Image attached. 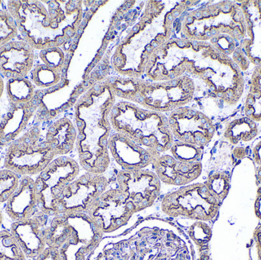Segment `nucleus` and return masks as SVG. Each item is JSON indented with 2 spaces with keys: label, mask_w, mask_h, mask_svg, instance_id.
I'll return each instance as SVG.
<instances>
[{
  "label": "nucleus",
  "mask_w": 261,
  "mask_h": 260,
  "mask_svg": "<svg viewBox=\"0 0 261 260\" xmlns=\"http://www.w3.org/2000/svg\"><path fill=\"white\" fill-rule=\"evenodd\" d=\"M76 131L67 119H59L50 125L46 134L45 141L56 155L67 154L73 150Z\"/></svg>",
  "instance_id": "2eb2a0df"
},
{
  "label": "nucleus",
  "mask_w": 261,
  "mask_h": 260,
  "mask_svg": "<svg viewBox=\"0 0 261 260\" xmlns=\"http://www.w3.org/2000/svg\"><path fill=\"white\" fill-rule=\"evenodd\" d=\"M153 163L160 181L167 186H187L195 181L202 172L199 162L180 161L170 156H159Z\"/></svg>",
  "instance_id": "f8f14e48"
},
{
  "label": "nucleus",
  "mask_w": 261,
  "mask_h": 260,
  "mask_svg": "<svg viewBox=\"0 0 261 260\" xmlns=\"http://www.w3.org/2000/svg\"><path fill=\"white\" fill-rule=\"evenodd\" d=\"M190 3H191V2H190V1L186 2V4H187V6H189V5H190Z\"/></svg>",
  "instance_id": "e2e57ef3"
},
{
  "label": "nucleus",
  "mask_w": 261,
  "mask_h": 260,
  "mask_svg": "<svg viewBox=\"0 0 261 260\" xmlns=\"http://www.w3.org/2000/svg\"><path fill=\"white\" fill-rule=\"evenodd\" d=\"M111 37H110V36H106V38H105V40L106 41H107H107H110V39H111Z\"/></svg>",
  "instance_id": "bf43d9fd"
},
{
  "label": "nucleus",
  "mask_w": 261,
  "mask_h": 260,
  "mask_svg": "<svg viewBox=\"0 0 261 260\" xmlns=\"http://www.w3.org/2000/svg\"><path fill=\"white\" fill-rule=\"evenodd\" d=\"M97 9L98 6L95 5V6H93V7L91 8V12H96V11L97 10Z\"/></svg>",
  "instance_id": "a18cd8bd"
},
{
  "label": "nucleus",
  "mask_w": 261,
  "mask_h": 260,
  "mask_svg": "<svg viewBox=\"0 0 261 260\" xmlns=\"http://www.w3.org/2000/svg\"><path fill=\"white\" fill-rule=\"evenodd\" d=\"M125 6H126L127 9H129L130 8V6H132V4H130V2H128V3H126V4H125Z\"/></svg>",
  "instance_id": "4d7b16f0"
},
{
  "label": "nucleus",
  "mask_w": 261,
  "mask_h": 260,
  "mask_svg": "<svg viewBox=\"0 0 261 260\" xmlns=\"http://www.w3.org/2000/svg\"><path fill=\"white\" fill-rule=\"evenodd\" d=\"M204 184L219 201L225 199V197L228 195V189H229V180L225 174H213L210 176Z\"/></svg>",
  "instance_id": "4be33fe9"
},
{
  "label": "nucleus",
  "mask_w": 261,
  "mask_h": 260,
  "mask_svg": "<svg viewBox=\"0 0 261 260\" xmlns=\"http://www.w3.org/2000/svg\"><path fill=\"white\" fill-rule=\"evenodd\" d=\"M70 102L71 104L75 103V102H76V99H74V98L72 97L71 99H70Z\"/></svg>",
  "instance_id": "6e6d98bb"
},
{
  "label": "nucleus",
  "mask_w": 261,
  "mask_h": 260,
  "mask_svg": "<svg viewBox=\"0 0 261 260\" xmlns=\"http://www.w3.org/2000/svg\"><path fill=\"white\" fill-rule=\"evenodd\" d=\"M137 101H138L139 102H143L144 101V97H143V96H140L138 99H137Z\"/></svg>",
  "instance_id": "09e8293b"
},
{
  "label": "nucleus",
  "mask_w": 261,
  "mask_h": 260,
  "mask_svg": "<svg viewBox=\"0 0 261 260\" xmlns=\"http://www.w3.org/2000/svg\"><path fill=\"white\" fill-rule=\"evenodd\" d=\"M116 64H119V65H120V64H122V58L119 57V56H118V57H116Z\"/></svg>",
  "instance_id": "473e14b6"
},
{
  "label": "nucleus",
  "mask_w": 261,
  "mask_h": 260,
  "mask_svg": "<svg viewBox=\"0 0 261 260\" xmlns=\"http://www.w3.org/2000/svg\"><path fill=\"white\" fill-rule=\"evenodd\" d=\"M112 180L138 212L151 208L161 195V181L149 171L123 170Z\"/></svg>",
  "instance_id": "6e6552de"
},
{
  "label": "nucleus",
  "mask_w": 261,
  "mask_h": 260,
  "mask_svg": "<svg viewBox=\"0 0 261 260\" xmlns=\"http://www.w3.org/2000/svg\"><path fill=\"white\" fill-rule=\"evenodd\" d=\"M2 223H3V215H2L1 211H0V227H1Z\"/></svg>",
  "instance_id": "603ef678"
},
{
  "label": "nucleus",
  "mask_w": 261,
  "mask_h": 260,
  "mask_svg": "<svg viewBox=\"0 0 261 260\" xmlns=\"http://www.w3.org/2000/svg\"><path fill=\"white\" fill-rule=\"evenodd\" d=\"M193 44L194 47H196V45H198V42L196 41H193Z\"/></svg>",
  "instance_id": "052dcab7"
},
{
  "label": "nucleus",
  "mask_w": 261,
  "mask_h": 260,
  "mask_svg": "<svg viewBox=\"0 0 261 260\" xmlns=\"http://www.w3.org/2000/svg\"><path fill=\"white\" fill-rule=\"evenodd\" d=\"M140 30V24H138V25L135 26L134 27V28L132 29V31H133L134 33H137V32H139Z\"/></svg>",
  "instance_id": "c756f323"
},
{
  "label": "nucleus",
  "mask_w": 261,
  "mask_h": 260,
  "mask_svg": "<svg viewBox=\"0 0 261 260\" xmlns=\"http://www.w3.org/2000/svg\"><path fill=\"white\" fill-rule=\"evenodd\" d=\"M173 18H174V17L172 15H169L168 16H167V20H168V21H173Z\"/></svg>",
  "instance_id": "ea45409f"
},
{
  "label": "nucleus",
  "mask_w": 261,
  "mask_h": 260,
  "mask_svg": "<svg viewBox=\"0 0 261 260\" xmlns=\"http://www.w3.org/2000/svg\"><path fill=\"white\" fill-rule=\"evenodd\" d=\"M25 255L15 237L8 230L0 232V260H25Z\"/></svg>",
  "instance_id": "6ab92c4d"
},
{
  "label": "nucleus",
  "mask_w": 261,
  "mask_h": 260,
  "mask_svg": "<svg viewBox=\"0 0 261 260\" xmlns=\"http://www.w3.org/2000/svg\"><path fill=\"white\" fill-rule=\"evenodd\" d=\"M177 44L179 47H184V42L182 41H177Z\"/></svg>",
  "instance_id": "49530a36"
},
{
  "label": "nucleus",
  "mask_w": 261,
  "mask_h": 260,
  "mask_svg": "<svg viewBox=\"0 0 261 260\" xmlns=\"http://www.w3.org/2000/svg\"><path fill=\"white\" fill-rule=\"evenodd\" d=\"M147 57H148V53H144V54H143V59L147 60Z\"/></svg>",
  "instance_id": "5fc2aeb1"
},
{
  "label": "nucleus",
  "mask_w": 261,
  "mask_h": 260,
  "mask_svg": "<svg viewBox=\"0 0 261 260\" xmlns=\"http://www.w3.org/2000/svg\"><path fill=\"white\" fill-rule=\"evenodd\" d=\"M38 207L35 183L30 177L24 176L20 180L19 186L6 201V212L15 221L30 218Z\"/></svg>",
  "instance_id": "ddd939ff"
},
{
  "label": "nucleus",
  "mask_w": 261,
  "mask_h": 260,
  "mask_svg": "<svg viewBox=\"0 0 261 260\" xmlns=\"http://www.w3.org/2000/svg\"><path fill=\"white\" fill-rule=\"evenodd\" d=\"M193 17H188L187 19V23H191L193 22Z\"/></svg>",
  "instance_id": "37998d69"
},
{
  "label": "nucleus",
  "mask_w": 261,
  "mask_h": 260,
  "mask_svg": "<svg viewBox=\"0 0 261 260\" xmlns=\"http://www.w3.org/2000/svg\"><path fill=\"white\" fill-rule=\"evenodd\" d=\"M79 166L68 157L52 160L35 180L38 207L47 216H57V203L64 188L76 180Z\"/></svg>",
  "instance_id": "423d86ee"
},
{
  "label": "nucleus",
  "mask_w": 261,
  "mask_h": 260,
  "mask_svg": "<svg viewBox=\"0 0 261 260\" xmlns=\"http://www.w3.org/2000/svg\"><path fill=\"white\" fill-rule=\"evenodd\" d=\"M258 178H259V180H260V182L261 183V167H260V169H259V171H258Z\"/></svg>",
  "instance_id": "13d9d810"
},
{
  "label": "nucleus",
  "mask_w": 261,
  "mask_h": 260,
  "mask_svg": "<svg viewBox=\"0 0 261 260\" xmlns=\"http://www.w3.org/2000/svg\"><path fill=\"white\" fill-rule=\"evenodd\" d=\"M47 215L36 212L30 218L15 221L10 232L28 258H36L46 248L45 228Z\"/></svg>",
  "instance_id": "9d476101"
},
{
  "label": "nucleus",
  "mask_w": 261,
  "mask_h": 260,
  "mask_svg": "<svg viewBox=\"0 0 261 260\" xmlns=\"http://www.w3.org/2000/svg\"><path fill=\"white\" fill-rule=\"evenodd\" d=\"M38 0L8 1L7 9L18 32L32 48L44 50L58 47L53 32L59 29L58 17L64 15L59 2Z\"/></svg>",
  "instance_id": "f03ea898"
},
{
  "label": "nucleus",
  "mask_w": 261,
  "mask_h": 260,
  "mask_svg": "<svg viewBox=\"0 0 261 260\" xmlns=\"http://www.w3.org/2000/svg\"><path fill=\"white\" fill-rule=\"evenodd\" d=\"M2 3H3V2L0 1V6H2Z\"/></svg>",
  "instance_id": "69168bd1"
},
{
  "label": "nucleus",
  "mask_w": 261,
  "mask_h": 260,
  "mask_svg": "<svg viewBox=\"0 0 261 260\" xmlns=\"http://www.w3.org/2000/svg\"><path fill=\"white\" fill-rule=\"evenodd\" d=\"M120 9H121V10H122V11H126V10H127V7H126V6H125V4L122 5V6H121Z\"/></svg>",
  "instance_id": "3c124183"
},
{
  "label": "nucleus",
  "mask_w": 261,
  "mask_h": 260,
  "mask_svg": "<svg viewBox=\"0 0 261 260\" xmlns=\"http://www.w3.org/2000/svg\"><path fill=\"white\" fill-rule=\"evenodd\" d=\"M83 32H84V28H81V27L78 28V30L76 31V35H77V36H81L83 34Z\"/></svg>",
  "instance_id": "7c9ffc66"
},
{
  "label": "nucleus",
  "mask_w": 261,
  "mask_h": 260,
  "mask_svg": "<svg viewBox=\"0 0 261 260\" xmlns=\"http://www.w3.org/2000/svg\"><path fill=\"white\" fill-rule=\"evenodd\" d=\"M179 14H180V12L179 11H174L173 13V17H178L179 15Z\"/></svg>",
  "instance_id": "c9c22d12"
},
{
  "label": "nucleus",
  "mask_w": 261,
  "mask_h": 260,
  "mask_svg": "<svg viewBox=\"0 0 261 260\" xmlns=\"http://www.w3.org/2000/svg\"><path fill=\"white\" fill-rule=\"evenodd\" d=\"M0 165H1V157H0Z\"/></svg>",
  "instance_id": "338daca9"
},
{
  "label": "nucleus",
  "mask_w": 261,
  "mask_h": 260,
  "mask_svg": "<svg viewBox=\"0 0 261 260\" xmlns=\"http://www.w3.org/2000/svg\"><path fill=\"white\" fill-rule=\"evenodd\" d=\"M36 260H61L59 249L47 247L37 256Z\"/></svg>",
  "instance_id": "393cba45"
},
{
  "label": "nucleus",
  "mask_w": 261,
  "mask_h": 260,
  "mask_svg": "<svg viewBox=\"0 0 261 260\" xmlns=\"http://www.w3.org/2000/svg\"><path fill=\"white\" fill-rule=\"evenodd\" d=\"M76 47H77V44H73V45L71 46V47H70V50H71L72 51H74L76 49Z\"/></svg>",
  "instance_id": "58836bf2"
},
{
  "label": "nucleus",
  "mask_w": 261,
  "mask_h": 260,
  "mask_svg": "<svg viewBox=\"0 0 261 260\" xmlns=\"http://www.w3.org/2000/svg\"><path fill=\"white\" fill-rule=\"evenodd\" d=\"M6 90L10 105L30 103L35 99L36 93L33 84L25 78L8 79Z\"/></svg>",
  "instance_id": "f3484780"
},
{
  "label": "nucleus",
  "mask_w": 261,
  "mask_h": 260,
  "mask_svg": "<svg viewBox=\"0 0 261 260\" xmlns=\"http://www.w3.org/2000/svg\"><path fill=\"white\" fill-rule=\"evenodd\" d=\"M109 82H110V83H114V82H116V79H115L114 77H110V79H109Z\"/></svg>",
  "instance_id": "79ce46f5"
},
{
  "label": "nucleus",
  "mask_w": 261,
  "mask_h": 260,
  "mask_svg": "<svg viewBox=\"0 0 261 260\" xmlns=\"http://www.w3.org/2000/svg\"><path fill=\"white\" fill-rule=\"evenodd\" d=\"M150 45L153 46V47H158L159 44H158V43L156 42V41H152L151 43H150Z\"/></svg>",
  "instance_id": "f704fd0d"
},
{
  "label": "nucleus",
  "mask_w": 261,
  "mask_h": 260,
  "mask_svg": "<svg viewBox=\"0 0 261 260\" xmlns=\"http://www.w3.org/2000/svg\"><path fill=\"white\" fill-rule=\"evenodd\" d=\"M35 99L30 103L24 105H10L6 114L0 122V147L10 145L29 125L36 112Z\"/></svg>",
  "instance_id": "4468645a"
},
{
  "label": "nucleus",
  "mask_w": 261,
  "mask_h": 260,
  "mask_svg": "<svg viewBox=\"0 0 261 260\" xmlns=\"http://www.w3.org/2000/svg\"><path fill=\"white\" fill-rule=\"evenodd\" d=\"M169 77L171 78V79H174V78L176 77V74H175L173 72H172V73H170V75H169Z\"/></svg>",
  "instance_id": "a19ab883"
},
{
  "label": "nucleus",
  "mask_w": 261,
  "mask_h": 260,
  "mask_svg": "<svg viewBox=\"0 0 261 260\" xmlns=\"http://www.w3.org/2000/svg\"><path fill=\"white\" fill-rule=\"evenodd\" d=\"M2 116H1V111H0V122H1Z\"/></svg>",
  "instance_id": "0e129e2a"
},
{
  "label": "nucleus",
  "mask_w": 261,
  "mask_h": 260,
  "mask_svg": "<svg viewBox=\"0 0 261 260\" xmlns=\"http://www.w3.org/2000/svg\"><path fill=\"white\" fill-rule=\"evenodd\" d=\"M195 222L187 228V235L199 252L197 260H208L207 248L211 239L212 232L204 221H194Z\"/></svg>",
  "instance_id": "a211bd4d"
},
{
  "label": "nucleus",
  "mask_w": 261,
  "mask_h": 260,
  "mask_svg": "<svg viewBox=\"0 0 261 260\" xmlns=\"http://www.w3.org/2000/svg\"><path fill=\"white\" fill-rule=\"evenodd\" d=\"M39 56L44 65L53 70L60 72V70H62L64 68L63 66L64 65L65 58H64L62 52L58 47H50L41 50Z\"/></svg>",
  "instance_id": "b1692460"
},
{
  "label": "nucleus",
  "mask_w": 261,
  "mask_h": 260,
  "mask_svg": "<svg viewBox=\"0 0 261 260\" xmlns=\"http://www.w3.org/2000/svg\"><path fill=\"white\" fill-rule=\"evenodd\" d=\"M112 114H113V117H116V116H117L118 114H119V110L116 108H113V109L112 110Z\"/></svg>",
  "instance_id": "c85d7f7f"
},
{
  "label": "nucleus",
  "mask_w": 261,
  "mask_h": 260,
  "mask_svg": "<svg viewBox=\"0 0 261 260\" xmlns=\"http://www.w3.org/2000/svg\"><path fill=\"white\" fill-rule=\"evenodd\" d=\"M4 80H3V77H2L1 73H0V99H1L2 96H3V92H4Z\"/></svg>",
  "instance_id": "cd10ccee"
},
{
  "label": "nucleus",
  "mask_w": 261,
  "mask_h": 260,
  "mask_svg": "<svg viewBox=\"0 0 261 260\" xmlns=\"http://www.w3.org/2000/svg\"><path fill=\"white\" fill-rule=\"evenodd\" d=\"M220 203L205 184L195 183L168 192L161 200V210L170 218L205 222L216 218Z\"/></svg>",
  "instance_id": "7ed1b4c3"
},
{
  "label": "nucleus",
  "mask_w": 261,
  "mask_h": 260,
  "mask_svg": "<svg viewBox=\"0 0 261 260\" xmlns=\"http://www.w3.org/2000/svg\"><path fill=\"white\" fill-rule=\"evenodd\" d=\"M32 79L40 88H50L58 84L60 73L44 64H38L32 70Z\"/></svg>",
  "instance_id": "aec40b11"
},
{
  "label": "nucleus",
  "mask_w": 261,
  "mask_h": 260,
  "mask_svg": "<svg viewBox=\"0 0 261 260\" xmlns=\"http://www.w3.org/2000/svg\"><path fill=\"white\" fill-rule=\"evenodd\" d=\"M34 48L24 40L11 41L0 47V73L7 79L24 78L32 70Z\"/></svg>",
  "instance_id": "9b49d317"
},
{
  "label": "nucleus",
  "mask_w": 261,
  "mask_h": 260,
  "mask_svg": "<svg viewBox=\"0 0 261 260\" xmlns=\"http://www.w3.org/2000/svg\"><path fill=\"white\" fill-rule=\"evenodd\" d=\"M122 235L126 260H195L190 240L170 221H141Z\"/></svg>",
  "instance_id": "f257e3e1"
},
{
  "label": "nucleus",
  "mask_w": 261,
  "mask_h": 260,
  "mask_svg": "<svg viewBox=\"0 0 261 260\" xmlns=\"http://www.w3.org/2000/svg\"><path fill=\"white\" fill-rule=\"evenodd\" d=\"M116 94H117L118 96H124L123 93H122V90H116Z\"/></svg>",
  "instance_id": "e433bc0d"
},
{
  "label": "nucleus",
  "mask_w": 261,
  "mask_h": 260,
  "mask_svg": "<svg viewBox=\"0 0 261 260\" xmlns=\"http://www.w3.org/2000/svg\"><path fill=\"white\" fill-rule=\"evenodd\" d=\"M73 233V227L68 215L55 216L50 225L45 228V241L47 247L60 249Z\"/></svg>",
  "instance_id": "dca6fc26"
},
{
  "label": "nucleus",
  "mask_w": 261,
  "mask_h": 260,
  "mask_svg": "<svg viewBox=\"0 0 261 260\" xmlns=\"http://www.w3.org/2000/svg\"><path fill=\"white\" fill-rule=\"evenodd\" d=\"M109 180L103 176L91 172L76 179L67 185L60 195L57 214H87L105 192Z\"/></svg>",
  "instance_id": "0eeeda50"
},
{
  "label": "nucleus",
  "mask_w": 261,
  "mask_h": 260,
  "mask_svg": "<svg viewBox=\"0 0 261 260\" xmlns=\"http://www.w3.org/2000/svg\"><path fill=\"white\" fill-rule=\"evenodd\" d=\"M146 50H147V53H150V52H152V47H150V46H147L146 47Z\"/></svg>",
  "instance_id": "c03bdc74"
},
{
  "label": "nucleus",
  "mask_w": 261,
  "mask_h": 260,
  "mask_svg": "<svg viewBox=\"0 0 261 260\" xmlns=\"http://www.w3.org/2000/svg\"><path fill=\"white\" fill-rule=\"evenodd\" d=\"M178 81L176 80V79H174V80L171 81V84L173 85V86H176V85H177Z\"/></svg>",
  "instance_id": "de8ad7c7"
},
{
  "label": "nucleus",
  "mask_w": 261,
  "mask_h": 260,
  "mask_svg": "<svg viewBox=\"0 0 261 260\" xmlns=\"http://www.w3.org/2000/svg\"><path fill=\"white\" fill-rule=\"evenodd\" d=\"M195 17H196V18H202V13H201V12H196V13H195Z\"/></svg>",
  "instance_id": "72a5a7b5"
},
{
  "label": "nucleus",
  "mask_w": 261,
  "mask_h": 260,
  "mask_svg": "<svg viewBox=\"0 0 261 260\" xmlns=\"http://www.w3.org/2000/svg\"><path fill=\"white\" fill-rule=\"evenodd\" d=\"M55 156L48 143L41 141V129L35 125L9 145L4 166L18 176L29 177L42 172Z\"/></svg>",
  "instance_id": "20e7f679"
},
{
  "label": "nucleus",
  "mask_w": 261,
  "mask_h": 260,
  "mask_svg": "<svg viewBox=\"0 0 261 260\" xmlns=\"http://www.w3.org/2000/svg\"><path fill=\"white\" fill-rule=\"evenodd\" d=\"M255 241L257 242V250H258L259 256L261 260V226L257 230L255 235Z\"/></svg>",
  "instance_id": "bb28decb"
},
{
  "label": "nucleus",
  "mask_w": 261,
  "mask_h": 260,
  "mask_svg": "<svg viewBox=\"0 0 261 260\" xmlns=\"http://www.w3.org/2000/svg\"><path fill=\"white\" fill-rule=\"evenodd\" d=\"M18 28L8 10H0V47L18 35Z\"/></svg>",
  "instance_id": "5701e85b"
},
{
  "label": "nucleus",
  "mask_w": 261,
  "mask_h": 260,
  "mask_svg": "<svg viewBox=\"0 0 261 260\" xmlns=\"http://www.w3.org/2000/svg\"><path fill=\"white\" fill-rule=\"evenodd\" d=\"M18 174L8 169L0 170V203L7 201L19 186Z\"/></svg>",
  "instance_id": "412c9836"
},
{
  "label": "nucleus",
  "mask_w": 261,
  "mask_h": 260,
  "mask_svg": "<svg viewBox=\"0 0 261 260\" xmlns=\"http://www.w3.org/2000/svg\"><path fill=\"white\" fill-rule=\"evenodd\" d=\"M255 212L257 214V216L261 219V188L259 189L257 201H256Z\"/></svg>",
  "instance_id": "a878e982"
},
{
  "label": "nucleus",
  "mask_w": 261,
  "mask_h": 260,
  "mask_svg": "<svg viewBox=\"0 0 261 260\" xmlns=\"http://www.w3.org/2000/svg\"><path fill=\"white\" fill-rule=\"evenodd\" d=\"M73 227L71 238L59 249L61 260H88L104 238L99 227L85 213L66 214Z\"/></svg>",
  "instance_id": "1a4fd4ad"
},
{
  "label": "nucleus",
  "mask_w": 261,
  "mask_h": 260,
  "mask_svg": "<svg viewBox=\"0 0 261 260\" xmlns=\"http://www.w3.org/2000/svg\"><path fill=\"white\" fill-rule=\"evenodd\" d=\"M139 213L127 199L113 180H109L105 192L96 200L87 215L94 221L104 235L117 236L125 233L135 224L132 217Z\"/></svg>",
  "instance_id": "39448f33"
},
{
  "label": "nucleus",
  "mask_w": 261,
  "mask_h": 260,
  "mask_svg": "<svg viewBox=\"0 0 261 260\" xmlns=\"http://www.w3.org/2000/svg\"><path fill=\"white\" fill-rule=\"evenodd\" d=\"M93 90H94L95 91L99 92V90H100V85L96 84V85H95L94 87H93Z\"/></svg>",
  "instance_id": "2f4dec72"
},
{
  "label": "nucleus",
  "mask_w": 261,
  "mask_h": 260,
  "mask_svg": "<svg viewBox=\"0 0 261 260\" xmlns=\"http://www.w3.org/2000/svg\"><path fill=\"white\" fill-rule=\"evenodd\" d=\"M89 85H90V82H89V81L86 80L84 83V87H88Z\"/></svg>",
  "instance_id": "864d4df0"
},
{
  "label": "nucleus",
  "mask_w": 261,
  "mask_h": 260,
  "mask_svg": "<svg viewBox=\"0 0 261 260\" xmlns=\"http://www.w3.org/2000/svg\"><path fill=\"white\" fill-rule=\"evenodd\" d=\"M112 35H113V32H109L108 34H107V36L111 37V38H112Z\"/></svg>",
  "instance_id": "680f3d73"
},
{
  "label": "nucleus",
  "mask_w": 261,
  "mask_h": 260,
  "mask_svg": "<svg viewBox=\"0 0 261 260\" xmlns=\"http://www.w3.org/2000/svg\"><path fill=\"white\" fill-rule=\"evenodd\" d=\"M96 78H90V79H89V82H90V84H93L95 82H96Z\"/></svg>",
  "instance_id": "4c0bfd02"
},
{
  "label": "nucleus",
  "mask_w": 261,
  "mask_h": 260,
  "mask_svg": "<svg viewBox=\"0 0 261 260\" xmlns=\"http://www.w3.org/2000/svg\"><path fill=\"white\" fill-rule=\"evenodd\" d=\"M84 87H81V88H80L79 90H77V93H79V94H81V93H84Z\"/></svg>",
  "instance_id": "8fccbe9b"
}]
</instances>
